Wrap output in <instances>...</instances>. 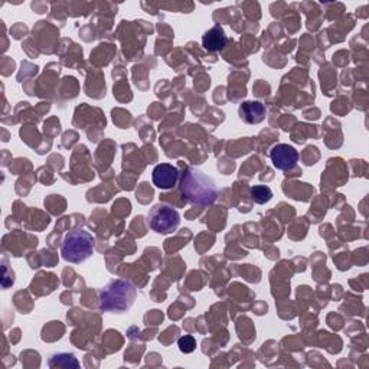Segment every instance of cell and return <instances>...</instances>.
Instances as JSON below:
<instances>
[{
	"mask_svg": "<svg viewBox=\"0 0 369 369\" xmlns=\"http://www.w3.org/2000/svg\"><path fill=\"white\" fill-rule=\"evenodd\" d=\"M147 224L157 234H172L181 224V215L166 203H157L147 215Z\"/></svg>",
	"mask_w": 369,
	"mask_h": 369,
	"instance_id": "277c9868",
	"label": "cell"
},
{
	"mask_svg": "<svg viewBox=\"0 0 369 369\" xmlns=\"http://www.w3.org/2000/svg\"><path fill=\"white\" fill-rule=\"evenodd\" d=\"M181 192L186 201L195 205H212L219 197L215 181L197 168L188 166L181 175Z\"/></svg>",
	"mask_w": 369,
	"mask_h": 369,
	"instance_id": "6da1fadb",
	"label": "cell"
},
{
	"mask_svg": "<svg viewBox=\"0 0 369 369\" xmlns=\"http://www.w3.org/2000/svg\"><path fill=\"white\" fill-rule=\"evenodd\" d=\"M94 237L84 230L69 231L61 245L63 258L72 264H81L94 254Z\"/></svg>",
	"mask_w": 369,
	"mask_h": 369,
	"instance_id": "3957f363",
	"label": "cell"
},
{
	"mask_svg": "<svg viewBox=\"0 0 369 369\" xmlns=\"http://www.w3.org/2000/svg\"><path fill=\"white\" fill-rule=\"evenodd\" d=\"M51 368H80L77 358L72 353H55L49 358Z\"/></svg>",
	"mask_w": 369,
	"mask_h": 369,
	"instance_id": "9c48e42d",
	"label": "cell"
},
{
	"mask_svg": "<svg viewBox=\"0 0 369 369\" xmlns=\"http://www.w3.org/2000/svg\"><path fill=\"white\" fill-rule=\"evenodd\" d=\"M152 179L155 186H157L159 189H172L178 185L181 173L179 169L173 165L160 164L153 169Z\"/></svg>",
	"mask_w": 369,
	"mask_h": 369,
	"instance_id": "8992f818",
	"label": "cell"
},
{
	"mask_svg": "<svg viewBox=\"0 0 369 369\" xmlns=\"http://www.w3.org/2000/svg\"><path fill=\"white\" fill-rule=\"evenodd\" d=\"M249 195H251V199H253L256 203L264 205V203H267L271 201L273 192L269 186L257 185V186H253L249 189Z\"/></svg>",
	"mask_w": 369,
	"mask_h": 369,
	"instance_id": "30bf717a",
	"label": "cell"
},
{
	"mask_svg": "<svg viewBox=\"0 0 369 369\" xmlns=\"http://www.w3.org/2000/svg\"><path fill=\"white\" fill-rule=\"evenodd\" d=\"M270 159L276 169L291 170L299 164V152L290 144L280 143V144H276L271 149Z\"/></svg>",
	"mask_w": 369,
	"mask_h": 369,
	"instance_id": "5b68a950",
	"label": "cell"
},
{
	"mask_svg": "<svg viewBox=\"0 0 369 369\" xmlns=\"http://www.w3.org/2000/svg\"><path fill=\"white\" fill-rule=\"evenodd\" d=\"M178 346H179V350L182 353H192L195 349H197V341L194 336L190 335H185L182 336L179 341H178Z\"/></svg>",
	"mask_w": 369,
	"mask_h": 369,
	"instance_id": "8fae6325",
	"label": "cell"
},
{
	"mask_svg": "<svg viewBox=\"0 0 369 369\" xmlns=\"http://www.w3.org/2000/svg\"><path fill=\"white\" fill-rule=\"evenodd\" d=\"M238 113L243 122L248 124H258L265 119L267 109L260 101H245L240 106Z\"/></svg>",
	"mask_w": 369,
	"mask_h": 369,
	"instance_id": "52a82bcc",
	"label": "cell"
},
{
	"mask_svg": "<svg viewBox=\"0 0 369 369\" xmlns=\"http://www.w3.org/2000/svg\"><path fill=\"white\" fill-rule=\"evenodd\" d=\"M136 287L127 280H111L100 290V309L109 313H126L136 300Z\"/></svg>",
	"mask_w": 369,
	"mask_h": 369,
	"instance_id": "7a4b0ae2",
	"label": "cell"
},
{
	"mask_svg": "<svg viewBox=\"0 0 369 369\" xmlns=\"http://www.w3.org/2000/svg\"><path fill=\"white\" fill-rule=\"evenodd\" d=\"M227 42H228L227 35L224 32V29L219 25L210 29V31L205 32V35L202 36V45L206 51H210V52L223 51L227 45Z\"/></svg>",
	"mask_w": 369,
	"mask_h": 369,
	"instance_id": "ba28073f",
	"label": "cell"
}]
</instances>
